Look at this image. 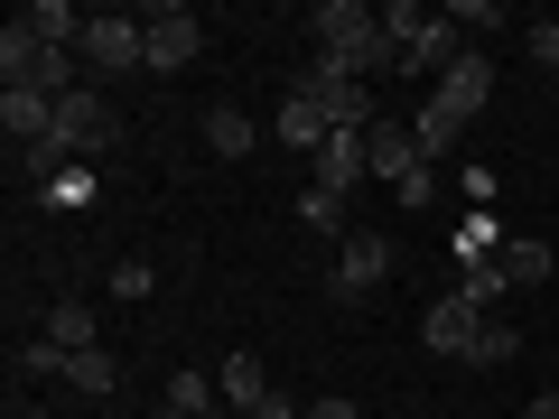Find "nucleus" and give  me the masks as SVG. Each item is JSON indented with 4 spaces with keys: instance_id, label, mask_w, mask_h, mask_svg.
<instances>
[{
    "instance_id": "obj_28",
    "label": "nucleus",
    "mask_w": 559,
    "mask_h": 419,
    "mask_svg": "<svg viewBox=\"0 0 559 419\" xmlns=\"http://www.w3.org/2000/svg\"><path fill=\"white\" fill-rule=\"evenodd\" d=\"M495 20H503L495 0H457V10H448V28H495Z\"/></svg>"
},
{
    "instance_id": "obj_31",
    "label": "nucleus",
    "mask_w": 559,
    "mask_h": 419,
    "mask_svg": "<svg viewBox=\"0 0 559 419\" xmlns=\"http://www.w3.org/2000/svg\"><path fill=\"white\" fill-rule=\"evenodd\" d=\"M522 419H559V392H532V400H522Z\"/></svg>"
},
{
    "instance_id": "obj_1",
    "label": "nucleus",
    "mask_w": 559,
    "mask_h": 419,
    "mask_svg": "<svg viewBox=\"0 0 559 419\" xmlns=\"http://www.w3.org/2000/svg\"><path fill=\"white\" fill-rule=\"evenodd\" d=\"M364 168H373V178H392L401 205H429V187H439V168L419 159L411 121H373V131H364Z\"/></svg>"
},
{
    "instance_id": "obj_2",
    "label": "nucleus",
    "mask_w": 559,
    "mask_h": 419,
    "mask_svg": "<svg viewBox=\"0 0 559 419\" xmlns=\"http://www.w3.org/2000/svg\"><path fill=\"white\" fill-rule=\"evenodd\" d=\"M382 28L401 38V75H448V65L466 57L457 28H448V10H411V0H401V10H382Z\"/></svg>"
},
{
    "instance_id": "obj_19",
    "label": "nucleus",
    "mask_w": 559,
    "mask_h": 419,
    "mask_svg": "<svg viewBox=\"0 0 559 419\" xmlns=\"http://www.w3.org/2000/svg\"><path fill=\"white\" fill-rule=\"evenodd\" d=\"M197 410H224L215 373H168V419H197Z\"/></svg>"
},
{
    "instance_id": "obj_18",
    "label": "nucleus",
    "mask_w": 559,
    "mask_h": 419,
    "mask_svg": "<svg viewBox=\"0 0 559 419\" xmlns=\"http://www.w3.org/2000/svg\"><path fill=\"white\" fill-rule=\"evenodd\" d=\"M495 271L513 279V289H540V279H550V242H522V234H513V242L495 252Z\"/></svg>"
},
{
    "instance_id": "obj_8",
    "label": "nucleus",
    "mask_w": 559,
    "mask_h": 419,
    "mask_svg": "<svg viewBox=\"0 0 559 419\" xmlns=\"http://www.w3.org/2000/svg\"><path fill=\"white\" fill-rule=\"evenodd\" d=\"M150 75H178V65H197V47H205V20L197 10H150Z\"/></svg>"
},
{
    "instance_id": "obj_7",
    "label": "nucleus",
    "mask_w": 559,
    "mask_h": 419,
    "mask_svg": "<svg viewBox=\"0 0 559 419\" xmlns=\"http://www.w3.org/2000/svg\"><path fill=\"white\" fill-rule=\"evenodd\" d=\"M476 336H485V308L466 299V289H448V299L419 318V345H429V355H476Z\"/></svg>"
},
{
    "instance_id": "obj_20",
    "label": "nucleus",
    "mask_w": 559,
    "mask_h": 419,
    "mask_svg": "<svg viewBox=\"0 0 559 419\" xmlns=\"http://www.w3.org/2000/svg\"><path fill=\"white\" fill-rule=\"evenodd\" d=\"M66 382H75L84 400H112V382H121V363H112V355H103V345H94V355H66Z\"/></svg>"
},
{
    "instance_id": "obj_11",
    "label": "nucleus",
    "mask_w": 559,
    "mask_h": 419,
    "mask_svg": "<svg viewBox=\"0 0 559 419\" xmlns=\"http://www.w3.org/2000/svg\"><path fill=\"white\" fill-rule=\"evenodd\" d=\"M280 140H289V149H326V140H336V121H326V103L308 94V84L280 103Z\"/></svg>"
},
{
    "instance_id": "obj_13",
    "label": "nucleus",
    "mask_w": 559,
    "mask_h": 419,
    "mask_svg": "<svg viewBox=\"0 0 559 419\" xmlns=\"http://www.w3.org/2000/svg\"><path fill=\"white\" fill-rule=\"evenodd\" d=\"M355 178H373V168H364V131H336L318 149V187H326V196H345Z\"/></svg>"
},
{
    "instance_id": "obj_12",
    "label": "nucleus",
    "mask_w": 559,
    "mask_h": 419,
    "mask_svg": "<svg viewBox=\"0 0 559 419\" xmlns=\"http://www.w3.org/2000/svg\"><path fill=\"white\" fill-rule=\"evenodd\" d=\"M20 28H28L38 47H84V10H66V0H28Z\"/></svg>"
},
{
    "instance_id": "obj_21",
    "label": "nucleus",
    "mask_w": 559,
    "mask_h": 419,
    "mask_svg": "<svg viewBox=\"0 0 559 419\" xmlns=\"http://www.w3.org/2000/svg\"><path fill=\"white\" fill-rule=\"evenodd\" d=\"M513 355H522V336H513V326H495V318H485V336H476V355H466V363H476V373H503Z\"/></svg>"
},
{
    "instance_id": "obj_10",
    "label": "nucleus",
    "mask_w": 559,
    "mask_h": 419,
    "mask_svg": "<svg viewBox=\"0 0 559 419\" xmlns=\"http://www.w3.org/2000/svg\"><path fill=\"white\" fill-rule=\"evenodd\" d=\"M0 131L20 140V149H38V140L57 131V103H47V94H28V84H0Z\"/></svg>"
},
{
    "instance_id": "obj_22",
    "label": "nucleus",
    "mask_w": 559,
    "mask_h": 419,
    "mask_svg": "<svg viewBox=\"0 0 559 419\" xmlns=\"http://www.w3.org/2000/svg\"><path fill=\"white\" fill-rule=\"evenodd\" d=\"M299 224H308V234H336V242H345V196L308 187V196H299Z\"/></svg>"
},
{
    "instance_id": "obj_32",
    "label": "nucleus",
    "mask_w": 559,
    "mask_h": 419,
    "mask_svg": "<svg viewBox=\"0 0 559 419\" xmlns=\"http://www.w3.org/2000/svg\"><path fill=\"white\" fill-rule=\"evenodd\" d=\"M197 419H224V410H197Z\"/></svg>"
},
{
    "instance_id": "obj_30",
    "label": "nucleus",
    "mask_w": 559,
    "mask_h": 419,
    "mask_svg": "<svg viewBox=\"0 0 559 419\" xmlns=\"http://www.w3.org/2000/svg\"><path fill=\"white\" fill-rule=\"evenodd\" d=\"M252 419H299V400H289V392H271V400H261Z\"/></svg>"
},
{
    "instance_id": "obj_24",
    "label": "nucleus",
    "mask_w": 559,
    "mask_h": 419,
    "mask_svg": "<svg viewBox=\"0 0 559 419\" xmlns=\"http://www.w3.org/2000/svg\"><path fill=\"white\" fill-rule=\"evenodd\" d=\"M503 289H513V279H503V271H495V261H466V299H476V308H495V299H503Z\"/></svg>"
},
{
    "instance_id": "obj_9",
    "label": "nucleus",
    "mask_w": 559,
    "mask_h": 419,
    "mask_svg": "<svg viewBox=\"0 0 559 419\" xmlns=\"http://www.w3.org/2000/svg\"><path fill=\"white\" fill-rule=\"evenodd\" d=\"M485 94H495V57H485V47H466V57L439 75V94H429V103H448L457 121H476V112H485Z\"/></svg>"
},
{
    "instance_id": "obj_25",
    "label": "nucleus",
    "mask_w": 559,
    "mask_h": 419,
    "mask_svg": "<svg viewBox=\"0 0 559 419\" xmlns=\"http://www.w3.org/2000/svg\"><path fill=\"white\" fill-rule=\"evenodd\" d=\"M84 196H94V168H84V159H75V168H66V178H57V187H47V205H84Z\"/></svg>"
},
{
    "instance_id": "obj_29",
    "label": "nucleus",
    "mask_w": 559,
    "mask_h": 419,
    "mask_svg": "<svg viewBox=\"0 0 559 419\" xmlns=\"http://www.w3.org/2000/svg\"><path fill=\"white\" fill-rule=\"evenodd\" d=\"M308 419H364V410H355V400H336V392H318V400H308Z\"/></svg>"
},
{
    "instance_id": "obj_4",
    "label": "nucleus",
    "mask_w": 559,
    "mask_h": 419,
    "mask_svg": "<svg viewBox=\"0 0 559 419\" xmlns=\"http://www.w3.org/2000/svg\"><path fill=\"white\" fill-rule=\"evenodd\" d=\"M112 103H103V84H75V94L57 103V149L66 159H94V149H112Z\"/></svg>"
},
{
    "instance_id": "obj_16",
    "label": "nucleus",
    "mask_w": 559,
    "mask_h": 419,
    "mask_svg": "<svg viewBox=\"0 0 559 419\" xmlns=\"http://www.w3.org/2000/svg\"><path fill=\"white\" fill-rule=\"evenodd\" d=\"M38 336H47V345H66V355H94V308H84V299H57Z\"/></svg>"
},
{
    "instance_id": "obj_27",
    "label": "nucleus",
    "mask_w": 559,
    "mask_h": 419,
    "mask_svg": "<svg viewBox=\"0 0 559 419\" xmlns=\"http://www.w3.org/2000/svg\"><path fill=\"white\" fill-rule=\"evenodd\" d=\"M532 65H540V75H559V20L532 28Z\"/></svg>"
},
{
    "instance_id": "obj_17",
    "label": "nucleus",
    "mask_w": 559,
    "mask_h": 419,
    "mask_svg": "<svg viewBox=\"0 0 559 419\" xmlns=\"http://www.w3.org/2000/svg\"><path fill=\"white\" fill-rule=\"evenodd\" d=\"M205 149H215V159H252V112L215 103V112H205Z\"/></svg>"
},
{
    "instance_id": "obj_5",
    "label": "nucleus",
    "mask_w": 559,
    "mask_h": 419,
    "mask_svg": "<svg viewBox=\"0 0 559 419\" xmlns=\"http://www.w3.org/2000/svg\"><path fill=\"white\" fill-rule=\"evenodd\" d=\"M308 94H318L326 103V121H336V131H373V84H364L355 75V65H336V57H318V65H308Z\"/></svg>"
},
{
    "instance_id": "obj_3",
    "label": "nucleus",
    "mask_w": 559,
    "mask_h": 419,
    "mask_svg": "<svg viewBox=\"0 0 559 419\" xmlns=\"http://www.w3.org/2000/svg\"><path fill=\"white\" fill-rule=\"evenodd\" d=\"M84 65H94V75H131V65H150V28H140L131 10H94V20H84Z\"/></svg>"
},
{
    "instance_id": "obj_26",
    "label": "nucleus",
    "mask_w": 559,
    "mask_h": 419,
    "mask_svg": "<svg viewBox=\"0 0 559 419\" xmlns=\"http://www.w3.org/2000/svg\"><path fill=\"white\" fill-rule=\"evenodd\" d=\"M112 299H150V261H112Z\"/></svg>"
},
{
    "instance_id": "obj_23",
    "label": "nucleus",
    "mask_w": 559,
    "mask_h": 419,
    "mask_svg": "<svg viewBox=\"0 0 559 419\" xmlns=\"http://www.w3.org/2000/svg\"><path fill=\"white\" fill-rule=\"evenodd\" d=\"M20 373H28V382H66V345L28 336V345H20Z\"/></svg>"
},
{
    "instance_id": "obj_14",
    "label": "nucleus",
    "mask_w": 559,
    "mask_h": 419,
    "mask_svg": "<svg viewBox=\"0 0 559 419\" xmlns=\"http://www.w3.org/2000/svg\"><path fill=\"white\" fill-rule=\"evenodd\" d=\"M215 392H224V400H242V419H252L261 400H271V373H261V355H224V363H215Z\"/></svg>"
},
{
    "instance_id": "obj_15",
    "label": "nucleus",
    "mask_w": 559,
    "mask_h": 419,
    "mask_svg": "<svg viewBox=\"0 0 559 419\" xmlns=\"http://www.w3.org/2000/svg\"><path fill=\"white\" fill-rule=\"evenodd\" d=\"M411 140H419V159L439 168V159H448V149H457V140H466V121H457V112H448V103H419V112H411Z\"/></svg>"
},
{
    "instance_id": "obj_6",
    "label": "nucleus",
    "mask_w": 559,
    "mask_h": 419,
    "mask_svg": "<svg viewBox=\"0 0 559 419\" xmlns=\"http://www.w3.org/2000/svg\"><path fill=\"white\" fill-rule=\"evenodd\" d=\"M382 279H392V242H382V234H345V242H336V279H326V289H336L345 308H364Z\"/></svg>"
}]
</instances>
